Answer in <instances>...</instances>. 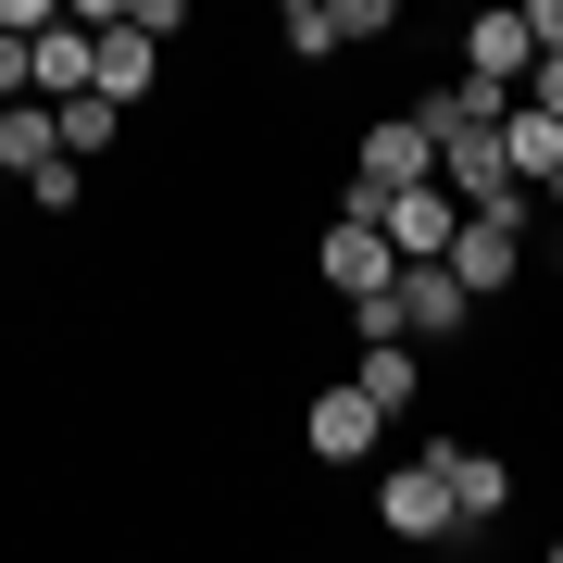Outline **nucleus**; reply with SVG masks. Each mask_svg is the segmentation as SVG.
I'll return each instance as SVG.
<instances>
[{
    "instance_id": "obj_1",
    "label": "nucleus",
    "mask_w": 563,
    "mask_h": 563,
    "mask_svg": "<svg viewBox=\"0 0 563 563\" xmlns=\"http://www.w3.org/2000/svg\"><path fill=\"white\" fill-rule=\"evenodd\" d=\"M413 176H439V125H426V113L363 125V163H351V201H339V213H376L388 188H413Z\"/></svg>"
},
{
    "instance_id": "obj_2",
    "label": "nucleus",
    "mask_w": 563,
    "mask_h": 563,
    "mask_svg": "<svg viewBox=\"0 0 563 563\" xmlns=\"http://www.w3.org/2000/svg\"><path fill=\"white\" fill-rule=\"evenodd\" d=\"M376 526H388V539H476L463 501H451V476H439V451H413V463L376 476Z\"/></svg>"
},
{
    "instance_id": "obj_3",
    "label": "nucleus",
    "mask_w": 563,
    "mask_h": 563,
    "mask_svg": "<svg viewBox=\"0 0 563 563\" xmlns=\"http://www.w3.org/2000/svg\"><path fill=\"white\" fill-rule=\"evenodd\" d=\"M313 276L339 288V301H376V288H401V251H388L376 213H339V225L313 239Z\"/></svg>"
},
{
    "instance_id": "obj_4",
    "label": "nucleus",
    "mask_w": 563,
    "mask_h": 563,
    "mask_svg": "<svg viewBox=\"0 0 563 563\" xmlns=\"http://www.w3.org/2000/svg\"><path fill=\"white\" fill-rule=\"evenodd\" d=\"M401 339H463V313H476V288L451 276V251H426V263H401Z\"/></svg>"
},
{
    "instance_id": "obj_5",
    "label": "nucleus",
    "mask_w": 563,
    "mask_h": 563,
    "mask_svg": "<svg viewBox=\"0 0 563 563\" xmlns=\"http://www.w3.org/2000/svg\"><path fill=\"white\" fill-rule=\"evenodd\" d=\"M376 426H388V413H376V388H363V376H351V388H313L301 451H313V463H363V451H376Z\"/></svg>"
},
{
    "instance_id": "obj_6",
    "label": "nucleus",
    "mask_w": 563,
    "mask_h": 563,
    "mask_svg": "<svg viewBox=\"0 0 563 563\" xmlns=\"http://www.w3.org/2000/svg\"><path fill=\"white\" fill-rule=\"evenodd\" d=\"M376 225H388V251H401V263H426V251H451L463 201H451V176H413V188H388V201H376Z\"/></svg>"
},
{
    "instance_id": "obj_7",
    "label": "nucleus",
    "mask_w": 563,
    "mask_h": 563,
    "mask_svg": "<svg viewBox=\"0 0 563 563\" xmlns=\"http://www.w3.org/2000/svg\"><path fill=\"white\" fill-rule=\"evenodd\" d=\"M439 176H451V201H514V151H501V125H463V139H439Z\"/></svg>"
},
{
    "instance_id": "obj_8",
    "label": "nucleus",
    "mask_w": 563,
    "mask_h": 563,
    "mask_svg": "<svg viewBox=\"0 0 563 563\" xmlns=\"http://www.w3.org/2000/svg\"><path fill=\"white\" fill-rule=\"evenodd\" d=\"M526 63H539V38H526V13H514V0H501V13H463V76L526 88Z\"/></svg>"
},
{
    "instance_id": "obj_9",
    "label": "nucleus",
    "mask_w": 563,
    "mask_h": 563,
    "mask_svg": "<svg viewBox=\"0 0 563 563\" xmlns=\"http://www.w3.org/2000/svg\"><path fill=\"white\" fill-rule=\"evenodd\" d=\"M426 451H439V476H451L463 526H488V514L514 501V463H501V451H463V439H426Z\"/></svg>"
},
{
    "instance_id": "obj_10",
    "label": "nucleus",
    "mask_w": 563,
    "mask_h": 563,
    "mask_svg": "<svg viewBox=\"0 0 563 563\" xmlns=\"http://www.w3.org/2000/svg\"><path fill=\"white\" fill-rule=\"evenodd\" d=\"M88 38H101V76H88V88H113V101L163 88V38H151V25H88Z\"/></svg>"
},
{
    "instance_id": "obj_11",
    "label": "nucleus",
    "mask_w": 563,
    "mask_h": 563,
    "mask_svg": "<svg viewBox=\"0 0 563 563\" xmlns=\"http://www.w3.org/2000/svg\"><path fill=\"white\" fill-rule=\"evenodd\" d=\"M51 151H63V113L38 101V88H25V101H0V163H13V188H25V176H38V163H51Z\"/></svg>"
},
{
    "instance_id": "obj_12",
    "label": "nucleus",
    "mask_w": 563,
    "mask_h": 563,
    "mask_svg": "<svg viewBox=\"0 0 563 563\" xmlns=\"http://www.w3.org/2000/svg\"><path fill=\"white\" fill-rule=\"evenodd\" d=\"M51 113H63V151H76V163L125 139V101H113V88H63V101H51Z\"/></svg>"
},
{
    "instance_id": "obj_13",
    "label": "nucleus",
    "mask_w": 563,
    "mask_h": 563,
    "mask_svg": "<svg viewBox=\"0 0 563 563\" xmlns=\"http://www.w3.org/2000/svg\"><path fill=\"white\" fill-rule=\"evenodd\" d=\"M101 76V38L88 25H38V101H63V88H88Z\"/></svg>"
},
{
    "instance_id": "obj_14",
    "label": "nucleus",
    "mask_w": 563,
    "mask_h": 563,
    "mask_svg": "<svg viewBox=\"0 0 563 563\" xmlns=\"http://www.w3.org/2000/svg\"><path fill=\"white\" fill-rule=\"evenodd\" d=\"M501 151H514V176L539 188L551 163H563V113H539V101H514V113H501Z\"/></svg>"
},
{
    "instance_id": "obj_15",
    "label": "nucleus",
    "mask_w": 563,
    "mask_h": 563,
    "mask_svg": "<svg viewBox=\"0 0 563 563\" xmlns=\"http://www.w3.org/2000/svg\"><path fill=\"white\" fill-rule=\"evenodd\" d=\"M363 388H376V413H413V339H363Z\"/></svg>"
},
{
    "instance_id": "obj_16",
    "label": "nucleus",
    "mask_w": 563,
    "mask_h": 563,
    "mask_svg": "<svg viewBox=\"0 0 563 563\" xmlns=\"http://www.w3.org/2000/svg\"><path fill=\"white\" fill-rule=\"evenodd\" d=\"M276 38H288V63H325V51H351L325 0H276Z\"/></svg>"
},
{
    "instance_id": "obj_17",
    "label": "nucleus",
    "mask_w": 563,
    "mask_h": 563,
    "mask_svg": "<svg viewBox=\"0 0 563 563\" xmlns=\"http://www.w3.org/2000/svg\"><path fill=\"white\" fill-rule=\"evenodd\" d=\"M25 201H38L51 225H63V213H76V151H51V163H38V176H25Z\"/></svg>"
},
{
    "instance_id": "obj_18",
    "label": "nucleus",
    "mask_w": 563,
    "mask_h": 563,
    "mask_svg": "<svg viewBox=\"0 0 563 563\" xmlns=\"http://www.w3.org/2000/svg\"><path fill=\"white\" fill-rule=\"evenodd\" d=\"M325 13H339V38H388V25H401V0H325Z\"/></svg>"
},
{
    "instance_id": "obj_19",
    "label": "nucleus",
    "mask_w": 563,
    "mask_h": 563,
    "mask_svg": "<svg viewBox=\"0 0 563 563\" xmlns=\"http://www.w3.org/2000/svg\"><path fill=\"white\" fill-rule=\"evenodd\" d=\"M526 101H539V113H563V51H539V63H526Z\"/></svg>"
},
{
    "instance_id": "obj_20",
    "label": "nucleus",
    "mask_w": 563,
    "mask_h": 563,
    "mask_svg": "<svg viewBox=\"0 0 563 563\" xmlns=\"http://www.w3.org/2000/svg\"><path fill=\"white\" fill-rule=\"evenodd\" d=\"M125 25H151V38H176V25H188V0H125Z\"/></svg>"
},
{
    "instance_id": "obj_21",
    "label": "nucleus",
    "mask_w": 563,
    "mask_h": 563,
    "mask_svg": "<svg viewBox=\"0 0 563 563\" xmlns=\"http://www.w3.org/2000/svg\"><path fill=\"white\" fill-rule=\"evenodd\" d=\"M0 25H25V38H38V25H76V13H63V0H0Z\"/></svg>"
},
{
    "instance_id": "obj_22",
    "label": "nucleus",
    "mask_w": 563,
    "mask_h": 563,
    "mask_svg": "<svg viewBox=\"0 0 563 563\" xmlns=\"http://www.w3.org/2000/svg\"><path fill=\"white\" fill-rule=\"evenodd\" d=\"M514 13H526V38H539V51H563V0H514Z\"/></svg>"
},
{
    "instance_id": "obj_23",
    "label": "nucleus",
    "mask_w": 563,
    "mask_h": 563,
    "mask_svg": "<svg viewBox=\"0 0 563 563\" xmlns=\"http://www.w3.org/2000/svg\"><path fill=\"white\" fill-rule=\"evenodd\" d=\"M63 13H76V25H125V0H63Z\"/></svg>"
},
{
    "instance_id": "obj_24",
    "label": "nucleus",
    "mask_w": 563,
    "mask_h": 563,
    "mask_svg": "<svg viewBox=\"0 0 563 563\" xmlns=\"http://www.w3.org/2000/svg\"><path fill=\"white\" fill-rule=\"evenodd\" d=\"M539 201H551V213H563V163H551V176H539Z\"/></svg>"
}]
</instances>
